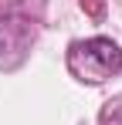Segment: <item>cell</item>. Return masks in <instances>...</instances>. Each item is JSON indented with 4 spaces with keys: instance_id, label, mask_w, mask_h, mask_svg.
Instances as JSON below:
<instances>
[{
    "instance_id": "obj_2",
    "label": "cell",
    "mask_w": 122,
    "mask_h": 125,
    "mask_svg": "<svg viewBox=\"0 0 122 125\" xmlns=\"http://www.w3.org/2000/svg\"><path fill=\"white\" fill-rule=\"evenodd\" d=\"M102 125H122V105H115V108H109V112L102 115Z\"/></svg>"
},
{
    "instance_id": "obj_1",
    "label": "cell",
    "mask_w": 122,
    "mask_h": 125,
    "mask_svg": "<svg viewBox=\"0 0 122 125\" xmlns=\"http://www.w3.org/2000/svg\"><path fill=\"white\" fill-rule=\"evenodd\" d=\"M68 71L85 84H102L122 71V47L109 37H88L68 47Z\"/></svg>"
}]
</instances>
